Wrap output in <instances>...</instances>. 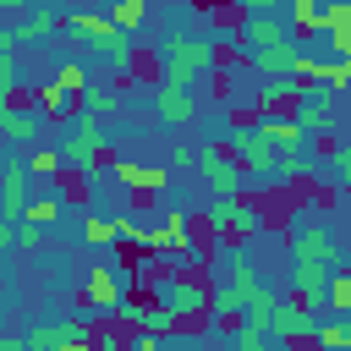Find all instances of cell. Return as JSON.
Returning <instances> with one entry per match:
<instances>
[{
  "mask_svg": "<svg viewBox=\"0 0 351 351\" xmlns=\"http://www.w3.org/2000/svg\"><path fill=\"white\" fill-rule=\"evenodd\" d=\"M214 66H219V44L203 38V33H186V27L176 22V33L165 38V55H159V82L192 88L197 77H214Z\"/></svg>",
  "mask_w": 351,
  "mask_h": 351,
  "instance_id": "obj_1",
  "label": "cell"
},
{
  "mask_svg": "<svg viewBox=\"0 0 351 351\" xmlns=\"http://www.w3.org/2000/svg\"><path fill=\"white\" fill-rule=\"evenodd\" d=\"M60 165H66V176H93V170H104V165H110V132H104L99 121H88V115H71V132H66V143H60Z\"/></svg>",
  "mask_w": 351,
  "mask_h": 351,
  "instance_id": "obj_2",
  "label": "cell"
},
{
  "mask_svg": "<svg viewBox=\"0 0 351 351\" xmlns=\"http://www.w3.org/2000/svg\"><path fill=\"white\" fill-rule=\"evenodd\" d=\"M236 27H241V38H236V44L247 49V60H252V55H263V49H280V44H296L274 0H252V5H241V22H236Z\"/></svg>",
  "mask_w": 351,
  "mask_h": 351,
  "instance_id": "obj_3",
  "label": "cell"
},
{
  "mask_svg": "<svg viewBox=\"0 0 351 351\" xmlns=\"http://www.w3.org/2000/svg\"><path fill=\"white\" fill-rule=\"evenodd\" d=\"M203 225H208V236H214V241H230V247H241V241H252V236L263 230V214H258L247 197H208V208H203Z\"/></svg>",
  "mask_w": 351,
  "mask_h": 351,
  "instance_id": "obj_4",
  "label": "cell"
},
{
  "mask_svg": "<svg viewBox=\"0 0 351 351\" xmlns=\"http://www.w3.org/2000/svg\"><path fill=\"white\" fill-rule=\"evenodd\" d=\"M291 258H307V263H324V269H346V241L318 214H296V225H291Z\"/></svg>",
  "mask_w": 351,
  "mask_h": 351,
  "instance_id": "obj_5",
  "label": "cell"
},
{
  "mask_svg": "<svg viewBox=\"0 0 351 351\" xmlns=\"http://www.w3.org/2000/svg\"><path fill=\"white\" fill-rule=\"evenodd\" d=\"M154 307H165V313L176 318V329H197V324L208 318V291H203L192 274H170V280H159Z\"/></svg>",
  "mask_w": 351,
  "mask_h": 351,
  "instance_id": "obj_6",
  "label": "cell"
},
{
  "mask_svg": "<svg viewBox=\"0 0 351 351\" xmlns=\"http://www.w3.org/2000/svg\"><path fill=\"white\" fill-rule=\"evenodd\" d=\"M192 170L203 176L208 197H241V181H247V176H241V165L230 159V148H225V143H203Z\"/></svg>",
  "mask_w": 351,
  "mask_h": 351,
  "instance_id": "obj_7",
  "label": "cell"
},
{
  "mask_svg": "<svg viewBox=\"0 0 351 351\" xmlns=\"http://www.w3.org/2000/svg\"><path fill=\"white\" fill-rule=\"evenodd\" d=\"M104 176H115V186L137 192V197H165L170 192V165H148V159H110Z\"/></svg>",
  "mask_w": 351,
  "mask_h": 351,
  "instance_id": "obj_8",
  "label": "cell"
},
{
  "mask_svg": "<svg viewBox=\"0 0 351 351\" xmlns=\"http://www.w3.org/2000/svg\"><path fill=\"white\" fill-rule=\"evenodd\" d=\"M71 340H93V324L88 318H33L22 329V346L27 351H60Z\"/></svg>",
  "mask_w": 351,
  "mask_h": 351,
  "instance_id": "obj_9",
  "label": "cell"
},
{
  "mask_svg": "<svg viewBox=\"0 0 351 351\" xmlns=\"http://www.w3.org/2000/svg\"><path fill=\"white\" fill-rule=\"evenodd\" d=\"M82 296H88V307H99V313H110V318H115V307L126 302V274H121L115 263H88Z\"/></svg>",
  "mask_w": 351,
  "mask_h": 351,
  "instance_id": "obj_10",
  "label": "cell"
},
{
  "mask_svg": "<svg viewBox=\"0 0 351 351\" xmlns=\"http://www.w3.org/2000/svg\"><path fill=\"white\" fill-rule=\"evenodd\" d=\"M313 329H318V318H313L302 302H291V296H280V302H274V313H269V340L307 346V340H313Z\"/></svg>",
  "mask_w": 351,
  "mask_h": 351,
  "instance_id": "obj_11",
  "label": "cell"
},
{
  "mask_svg": "<svg viewBox=\"0 0 351 351\" xmlns=\"http://www.w3.org/2000/svg\"><path fill=\"white\" fill-rule=\"evenodd\" d=\"M329 274L324 263H307V258H291V302H302L313 318L324 313V291H329Z\"/></svg>",
  "mask_w": 351,
  "mask_h": 351,
  "instance_id": "obj_12",
  "label": "cell"
},
{
  "mask_svg": "<svg viewBox=\"0 0 351 351\" xmlns=\"http://www.w3.org/2000/svg\"><path fill=\"white\" fill-rule=\"evenodd\" d=\"M55 27H60V11L27 0V11L5 27V38H11V49H22V44H44V38H55Z\"/></svg>",
  "mask_w": 351,
  "mask_h": 351,
  "instance_id": "obj_13",
  "label": "cell"
},
{
  "mask_svg": "<svg viewBox=\"0 0 351 351\" xmlns=\"http://www.w3.org/2000/svg\"><path fill=\"white\" fill-rule=\"evenodd\" d=\"M27 203H33V192H27V170H22L16 159H5V165H0V219L16 230V225L27 219Z\"/></svg>",
  "mask_w": 351,
  "mask_h": 351,
  "instance_id": "obj_14",
  "label": "cell"
},
{
  "mask_svg": "<svg viewBox=\"0 0 351 351\" xmlns=\"http://www.w3.org/2000/svg\"><path fill=\"white\" fill-rule=\"evenodd\" d=\"M192 115H197V99H192V88H170V82H154V121H159V126L181 132Z\"/></svg>",
  "mask_w": 351,
  "mask_h": 351,
  "instance_id": "obj_15",
  "label": "cell"
},
{
  "mask_svg": "<svg viewBox=\"0 0 351 351\" xmlns=\"http://www.w3.org/2000/svg\"><path fill=\"white\" fill-rule=\"evenodd\" d=\"M291 121L313 137V132H329L335 126V99L324 93V88H302V99L291 104Z\"/></svg>",
  "mask_w": 351,
  "mask_h": 351,
  "instance_id": "obj_16",
  "label": "cell"
},
{
  "mask_svg": "<svg viewBox=\"0 0 351 351\" xmlns=\"http://www.w3.org/2000/svg\"><path fill=\"white\" fill-rule=\"evenodd\" d=\"M296 99H302V82L296 77H269L263 88H252V110L258 115H285Z\"/></svg>",
  "mask_w": 351,
  "mask_h": 351,
  "instance_id": "obj_17",
  "label": "cell"
},
{
  "mask_svg": "<svg viewBox=\"0 0 351 351\" xmlns=\"http://www.w3.org/2000/svg\"><path fill=\"white\" fill-rule=\"evenodd\" d=\"M258 126H263V137L274 143V154H302V148H307V132H302L291 115H258Z\"/></svg>",
  "mask_w": 351,
  "mask_h": 351,
  "instance_id": "obj_18",
  "label": "cell"
},
{
  "mask_svg": "<svg viewBox=\"0 0 351 351\" xmlns=\"http://www.w3.org/2000/svg\"><path fill=\"white\" fill-rule=\"evenodd\" d=\"M0 137H11V143H33V148H38L44 121H38L27 104H16V110H5V115H0Z\"/></svg>",
  "mask_w": 351,
  "mask_h": 351,
  "instance_id": "obj_19",
  "label": "cell"
},
{
  "mask_svg": "<svg viewBox=\"0 0 351 351\" xmlns=\"http://www.w3.org/2000/svg\"><path fill=\"white\" fill-rule=\"evenodd\" d=\"M77 115H88V121L121 115V93H115V88H104V82H88V88H82V99H77Z\"/></svg>",
  "mask_w": 351,
  "mask_h": 351,
  "instance_id": "obj_20",
  "label": "cell"
},
{
  "mask_svg": "<svg viewBox=\"0 0 351 351\" xmlns=\"http://www.w3.org/2000/svg\"><path fill=\"white\" fill-rule=\"evenodd\" d=\"M263 285H269V280L258 274V263H252L247 252H236V258H230V280H225V291H236L241 302H252V296H258Z\"/></svg>",
  "mask_w": 351,
  "mask_h": 351,
  "instance_id": "obj_21",
  "label": "cell"
},
{
  "mask_svg": "<svg viewBox=\"0 0 351 351\" xmlns=\"http://www.w3.org/2000/svg\"><path fill=\"white\" fill-rule=\"evenodd\" d=\"M274 302H280V291H274V285H263V291L241 307V329H252V335H263V340H269V313H274Z\"/></svg>",
  "mask_w": 351,
  "mask_h": 351,
  "instance_id": "obj_22",
  "label": "cell"
},
{
  "mask_svg": "<svg viewBox=\"0 0 351 351\" xmlns=\"http://www.w3.org/2000/svg\"><path fill=\"white\" fill-rule=\"evenodd\" d=\"M280 16H285V27H291V38H296V33H302V38H324V27H318V5H313V0H291Z\"/></svg>",
  "mask_w": 351,
  "mask_h": 351,
  "instance_id": "obj_23",
  "label": "cell"
},
{
  "mask_svg": "<svg viewBox=\"0 0 351 351\" xmlns=\"http://www.w3.org/2000/svg\"><path fill=\"white\" fill-rule=\"evenodd\" d=\"M296 55H302V44H280V49H263V55H252V71H258V77H291Z\"/></svg>",
  "mask_w": 351,
  "mask_h": 351,
  "instance_id": "obj_24",
  "label": "cell"
},
{
  "mask_svg": "<svg viewBox=\"0 0 351 351\" xmlns=\"http://www.w3.org/2000/svg\"><path fill=\"white\" fill-rule=\"evenodd\" d=\"M324 307H329V313H335L340 324H351V263L329 274V291H324Z\"/></svg>",
  "mask_w": 351,
  "mask_h": 351,
  "instance_id": "obj_25",
  "label": "cell"
},
{
  "mask_svg": "<svg viewBox=\"0 0 351 351\" xmlns=\"http://www.w3.org/2000/svg\"><path fill=\"white\" fill-rule=\"evenodd\" d=\"M104 16H110V27H115L121 38H132V33H137V27L148 22V5H143V0H115V5L104 11Z\"/></svg>",
  "mask_w": 351,
  "mask_h": 351,
  "instance_id": "obj_26",
  "label": "cell"
},
{
  "mask_svg": "<svg viewBox=\"0 0 351 351\" xmlns=\"http://www.w3.org/2000/svg\"><path fill=\"white\" fill-rule=\"evenodd\" d=\"M22 170H27V176H38V181H55V176H66V165H60V148H49V143H38V148L22 159Z\"/></svg>",
  "mask_w": 351,
  "mask_h": 351,
  "instance_id": "obj_27",
  "label": "cell"
},
{
  "mask_svg": "<svg viewBox=\"0 0 351 351\" xmlns=\"http://www.w3.org/2000/svg\"><path fill=\"white\" fill-rule=\"evenodd\" d=\"M313 351H351V324H340V318H318V329H313Z\"/></svg>",
  "mask_w": 351,
  "mask_h": 351,
  "instance_id": "obj_28",
  "label": "cell"
},
{
  "mask_svg": "<svg viewBox=\"0 0 351 351\" xmlns=\"http://www.w3.org/2000/svg\"><path fill=\"white\" fill-rule=\"evenodd\" d=\"M60 208H66V203H60V192H38V197L27 203V225H38V230H49V225L60 219Z\"/></svg>",
  "mask_w": 351,
  "mask_h": 351,
  "instance_id": "obj_29",
  "label": "cell"
},
{
  "mask_svg": "<svg viewBox=\"0 0 351 351\" xmlns=\"http://www.w3.org/2000/svg\"><path fill=\"white\" fill-rule=\"evenodd\" d=\"M318 27H324V33H351V0L318 5Z\"/></svg>",
  "mask_w": 351,
  "mask_h": 351,
  "instance_id": "obj_30",
  "label": "cell"
},
{
  "mask_svg": "<svg viewBox=\"0 0 351 351\" xmlns=\"http://www.w3.org/2000/svg\"><path fill=\"white\" fill-rule=\"evenodd\" d=\"M329 176L351 192V143H329Z\"/></svg>",
  "mask_w": 351,
  "mask_h": 351,
  "instance_id": "obj_31",
  "label": "cell"
},
{
  "mask_svg": "<svg viewBox=\"0 0 351 351\" xmlns=\"http://www.w3.org/2000/svg\"><path fill=\"white\" fill-rule=\"evenodd\" d=\"M126 351H192V340H181V335H170V340H159V335H132Z\"/></svg>",
  "mask_w": 351,
  "mask_h": 351,
  "instance_id": "obj_32",
  "label": "cell"
},
{
  "mask_svg": "<svg viewBox=\"0 0 351 351\" xmlns=\"http://www.w3.org/2000/svg\"><path fill=\"white\" fill-rule=\"evenodd\" d=\"M82 241L88 247H115V219H82Z\"/></svg>",
  "mask_w": 351,
  "mask_h": 351,
  "instance_id": "obj_33",
  "label": "cell"
},
{
  "mask_svg": "<svg viewBox=\"0 0 351 351\" xmlns=\"http://www.w3.org/2000/svg\"><path fill=\"white\" fill-rule=\"evenodd\" d=\"M38 241H44V230H38V225H27V219L11 230V247H22V252H38Z\"/></svg>",
  "mask_w": 351,
  "mask_h": 351,
  "instance_id": "obj_34",
  "label": "cell"
},
{
  "mask_svg": "<svg viewBox=\"0 0 351 351\" xmlns=\"http://www.w3.org/2000/svg\"><path fill=\"white\" fill-rule=\"evenodd\" d=\"M192 165H197V148L176 137V148H170V176H176V170H192Z\"/></svg>",
  "mask_w": 351,
  "mask_h": 351,
  "instance_id": "obj_35",
  "label": "cell"
},
{
  "mask_svg": "<svg viewBox=\"0 0 351 351\" xmlns=\"http://www.w3.org/2000/svg\"><path fill=\"white\" fill-rule=\"evenodd\" d=\"M236 351H269V340L252 335V329H236Z\"/></svg>",
  "mask_w": 351,
  "mask_h": 351,
  "instance_id": "obj_36",
  "label": "cell"
},
{
  "mask_svg": "<svg viewBox=\"0 0 351 351\" xmlns=\"http://www.w3.org/2000/svg\"><path fill=\"white\" fill-rule=\"evenodd\" d=\"M16 104H27V88H0V115L16 110Z\"/></svg>",
  "mask_w": 351,
  "mask_h": 351,
  "instance_id": "obj_37",
  "label": "cell"
},
{
  "mask_svg": "<svg viewBox=\"0 0 351 351\" xmlns=\"http://www.w3.org/2000/svg\"><path fill=\"white\" fill-rule=\"evenodd\" d=\"M0 351H27V346H22V335H0Z\"/></svg>",
  "mask_w": 351,
  "mask_h": 351,
  "instance_id": "obj_38",
  "label": "cell"
},
{
  "mask_svg": "<svg viewBox=\"0 0 351 351\" xmlns=\"http://www.w3.org/2000/svg\"><path fill=\"white\" fill-rule=\"evenodd\" d=\"M269 351H313V340H307V346H285V340H269Z\"/></svg>",
  "mask_w": 351,
  "mask_h": 351,
  "instance_id": "obj_39",
  "label": "cell"
},
{
  "mask_svg": "<svg viewBox=\"0 0 351 351\" xmlns=\"http://www.w3.org/2000/svg\"><path fill=\"white\" fill-rule=\"evenodd\" d=\"M5 247H11V225L0 219V252H5Z\"/></svg>",
  "mask_w": 351,
  "mask_h": 351,
  "instance_id": "obj_40",
  "label": "cell"
},
{
  "mask_svg": "<svg viewBox=\"0 0 351 351\" xmlns=\"http://www.w3.org/2000/svg\"><path fill=\"white\" fill-rule=\"evenodd\" d=\"M88 346H93V340H71V346H60V351H88Z\"/></svg>",
  "mask_w": 351,
  "mask_h": 351,
  "instance_id": "obj_41",
  "label": "cell"
}]
</instances>
